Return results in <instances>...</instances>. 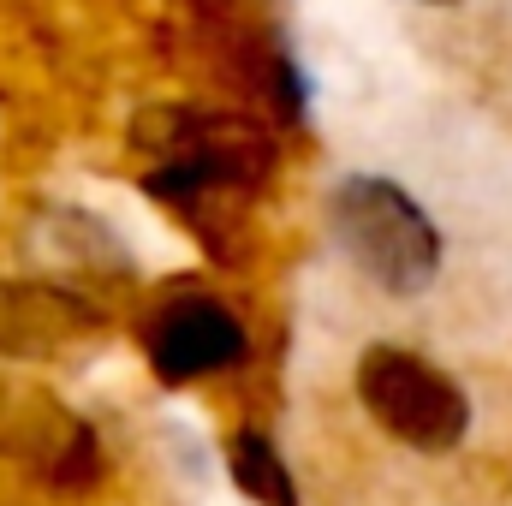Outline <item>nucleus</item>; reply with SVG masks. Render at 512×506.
<instances>
[{"instance_id": "3", "label": "nucleus", "mask_w": 512, "mask_h": 506, "mask_svg": "<svg viewBox=\"0 0 512 506\" xmlns=\"http://www.w3.org/2000/svg\"><path fill=\"white\" fill-rule=\"evenodd\" d=\"M358 399L411 453H453L471 429L465 387L405 346H370L358 358Z\"/></svg>"}, {"instance_id": "6", "label": "nucleus", "mask_w": 512, "mask_h": 506, "mask_svg": "<svg viewBox=\"0 0 512 506\" xmlns=\"http://www.w3.org/2000/svg\"><path fill=\"white\" fill-rule=\"evenodd\" d=\"M6 453L24 459V471L42 477V489L54 495H90L108 471L96 429L60 405H36L30 417H18V429L6 435Z\"/></svg>"}, {"instance_id": "1", "label": "nucleus", "mask_w": 512, "mask_h": 506, "mask_svg": "<svg viewBox=\"0 0 512 506\" xmlns=\"http://www.w3.org/2000/svg\"><path fill=\"white\" fill-rule=\"evenodd\" d=\"M328 221L340 251L352 256L382 292L393 298H417L423 286H435L441 274V227L429 221V209L382 173H346L328 197Z\"/></svg>"}, {"instance_id": "4", "label": "nucleus", "mask_w": 512, "mask_h": 506, "mask_svg": "<svg viewBox=\"0 0 512 506\" xmlns=\"http://www.w3.org/2000/svg\"><path fill=\"white\" fill-rule=\"evenodd\" d=\"M137 346H143V358H149L161 387H191V381L227 376V370H239L251 358L245 322L215 292H173V298H161L143 316Z\"/></svg>"}, {"instance_id": "8", "label": "nucleus", "mask_w": 512, "mask_h": 506, "mask_svg": "<svg viewBox=\"0 0 512 506\" xmlns=\"http://www.w3.org/2000/svg\"><path fill=\"white\" fill-rule=\"evenodd\" d=\"M191 6H197L203 18H233V12H239L245 0H191Z\"/></svg>"}, {"instance_id": "5", "label": "nucleus", "mask_w": 512, "mask_h": 506, "mask_svg": "<svg viewBox=\"0 0 512 506\" xmlns=\"http://www.w3.org/2000/svg\"><path fill=\"white\" fill-rule=\"evenodd\" d=\"M108 334V310L66 280L0 274V358L6 364H60L90 352Z\"/></svg>"}, {"instance_id": "9", "label": "nucleus", "mask_w": 512, "mask_h": 506, "mask_svg": "<svg viewBox=\"0 0 512 506\" xmlns=\"http://www.w3.org/2000/svg\"><path fill=\"white\" fill-rule=\"evenodd\" d=\"M429 6H453V0H429Z\"/></svg>"}, {"instance_id": "2", "label": "nucleus", "mask_w": 512, "mask_h": 506, "mask_svg": "<svg viewBox=\"0 0 512 506\" xmlns=\"http://www.w3.org/2000/svg\"><path fill=\"white\" fill-rule=\"evenodd\" d=\"M131 143L149 161L185 167L233 197H262V185L280 167V143L274 131L251 114H227V108H143L131 120Z\"/></svg>"}, {"instance_id": "7", "label": "nucleus", "mask_w": 512, "mask_h": 506, "mask_svg": "<svg viewBox=\"0 0 512 506\" xmlns=\"http://www.w3.org/2000/svg\"><path fill=\"white\" fill-rule=\"evenodd\" d=\"M227 465H233V483H239L256 506H298V483H292L280 447H274L262 429H239V435L227 441Z\"/></svg>"}]
</instances>
